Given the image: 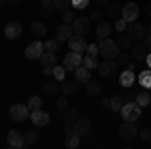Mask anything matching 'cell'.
<instances>
[{"mask_svg":"<svg viewBox=\"0 0 151 149\" xmlns=\"http://www.w3.org/2000/svg\"><path fill=\"white\" fill-rule=\"evenodd\" d=\"M99 55L103 58H117L119 55V42L113 40V38H101L99 40Z\"/></svg>","mask_w":151,"mask_h":149,"instance_id":"1","label":"cell"},{"mask_svg":"<svg viewBox=\"0 0 151 149\" xmlns=\"http://www.w3.org/2000/svg\"><path fill=\"white\" fill-rule=\"evenodd\" d=\"M121 117L125 121H137L141 119V107L137 105V101H127L121 109Z\"/></svg>","mask_w":151,"mask_h":149,"instance_id":"2","label":"cell"},{"mask_svg":"<svg viewBox=\"0 0 151 149\" xmlns=\"http://www.w3.org/2000/svg\"><path fill=\"white\" fill-rule=\"evenodd\" d=\"M137 135H139V129L135 125V121H125V123H121V127H119V137L121 139L129 141V139H135Z\"/></svg>","mask_w":151,"mask_h":149,"instance_id":"3","label":"cell"},{"mask_svg":"<svg viewBox=\"0 0 151 149\" xmlns=\"http://www.w3.org/2000/svg\"><path fill=\"white\" fill-rule=\"evenodd\" d=\"M125 30H127V35L131 36V40H133V42L143 40V38H145V35H147V28H145L143 24H139V22H129Z\"/></svg>","mask_w":151,"mask_h":149,"instance_id":"4","label":"cell"},{"mask_svg":"<svg viewBox=\"0 0 151 149\" xmlns=\"http://www.w3.org/2000/svg\"><path fill=\"white\" fill-rule=\"evenodd\" d=\"M8 115H10L12 121H24V119L30 117V109H28L26 105H22V103H16V105H12V107H10Z\"/></svg>","mask_w":151,"mask_h":149,"instance_id":"5","label":"cell"},{"mask_svg":"<svg viewBox=\"0 0 151 149\" xmlns=\"http://www.w3.org/2000/svg\"><path fill=\"white\" fill-rule=\"evenodd\" d=\"M81 65H83V53H75V50H70L63 60V67L67 71H77Z\"/></svg>","mask_w":151,"mask_h":149,"instance_id":"6","label":"cell"},{"mask_svg":"<svg viewBox=\"0 0 151 149\" xmlns=\"http://www.w3.org/2000/svg\"><path fill=\"white\" fill-rule=\"evenodd\" d=\"M70 26H73V32H75V35L85 36V35H89V30H91V18H85V16L75 18V20L70 22Z\"/></svg>","mask_w":151,"mask_h":149,"instance_id":"7","label":"cell"},{"mask_svg":"<svg viewBox=\"0 0 151 149\" xmlns=\"http://www.w3.org/2000/svg\"><path fill=\"white\" fill-rule=\"evenodd\" d=\"M42 53H45V42H40V40H35V42H30V45L24 48V57L30 58V60L40 58Z\"/></svg>","mask_w":151,"mask_h":149,"instance_id":"8","label":"cell"},{"mask_svg":"<svg viewBox=\"0 0 151 149\" xmlns=\"http://www.w3.org/2000/svg\"><path fill=\"white\" fill-rule=\"evenodd\" d=\"M97 71H99L101 77H111L117 71V60L115 58H103V60L97 65Z\"/></svg>","mask_w":151,"mask_h":149,"instance_id":"9","label":"cell"},{"mask_svg":"<svg viewBox=\"0 0 151 149\" xmlns=\"http://www.w3.org/2000/svg\"><path fill=\"white\" fill-rule=\"evenodd\" d=\"M6 141H8V147H12V149L24 147V135L20 133V131H16V129H10V131H8Z\"/></svg>","mask_w":151,"mask_h":149,"instance_id":"10","label":"cell"},{"mask_svg":"<svg viewBox=\"0 0 151 149\" xmlns=\"http://www.w3.org/2000/svg\"><path fill=\"white\" fill-rule=\"evenodd\" d=\"M20 35H22V24L18 22V20L6 22V28H4V36H6L8 40H14V38H18Z\"/></svg>","mask_w":151,"mask_h":149,"instance_id":"11","label":"cell"},{"mask_svg":"<svg viewBox=\"0 0 151 149\" xmlns=\"http://www.w3.org/2000/svg\"><path fill=\"white\" fill-rule=\"evenodd\" d=\"M121 16H123L127 22H135V20H137V16H139V6H137L135 2H127V4L123 6Z\"/></svg>","mask_w":151,"mask_h":149,"instance_id":"12","label":"cell"},{"mask_svg":"<svg viewBox=\"0 0 151 149\" xmlns=\"http://www.w3.org/2000/svg\"><path fill=\"white\" fill-rule=\"evenodd\" d=\"M91 129H93V125H91V121H89V119H77V121L73 123V131H75L79 137L89 135V133H91Z\"/></svg>","mask_w":151,"mask_h":149,"instance_id":"13","label":"cell"},{"mask_svg":"<svg viewBox=\"0 0 151 149\" xmlns=\"http://www.w3.org/2000/svg\"><path fill=\"white\" fill-rule=\"evenodd\" d=\"M30 121H32V125H35V127H45V125H48L50 117H48L47 111L36 109V111H30Z\"/></svg>","mask_w":151,"mask_h":149,"instance_id":"14","label":"cell"},{"mask_svg":"<svg viewBox=\"0 0 151 149\" xmlns=\"http://www.w3.org/2000/svg\"><path fill=\"white\" fill-rule=\"evenodd\" d=\"M129 50H131V58H133L135 63H145V58L149 55V48L145 45H133Z\"/></svg>","mask_w":151,"mask_h":149,"instance_id":"15","label":"cell"},{"mask_svg":"<svg viewBox=\"0 0 151 149\" xmlns=\"http://www.w3.org/2000/svg\"><path fill=\"white\" fill-rule=\"evenodd\" d=\"M69 46H70V50H75V53H85L87 50V40L79 35H73L69 38Z\"/></svg>","mask_w":151,"mask_h":149,"instance_id":"16","label":"cell"},{"mask_svg":"<svg viewBox=\"0 0 151 149\" xmlns=\"http://www.w3.org/2000/svg\"><path fill=\"white\" fill-rule=\"evenodd\" d=\"M79 81H63L60 83V95H65V97H70V95H75V93L79 91Z\"/></svg>","mask_w":151,"mask_h":149,"instance_id":"17","label":"cell"},{"mask_svg":"<svg viewBox=\"0 0 151 149\" xmlns=\"http://www.w3.org/2000/svg\"><path fill=\"white\" fill-rule=\"evenodd\" d=\"M75 35L73 32V26L70 24H60L57 28V40L58 42H69V38Z\"/></svg>","mask_w":151,"mask_h":149,"instance_id":"18","label":"cell"},{"mask_svg":"<svg viewBox=\"0 0 151 149\" xmlns=\"http://www.w3.org/2000/svg\"><path fill=\"white\" fill-rule=\"evenodd\" d=\"M119 83H121V87H125V89L133 87V83H135V71H133V69L123 71L121 77H119Z\"/></svg>","mask_w":151,"mask_h":149,"instance_id":"19","label":"cell"},{"mask_svg":"<svg viewBox=\"0 0 151 149\" xmlns=\"http://www.w3.org/2000/svg\"><path fill=\"white\" fill-rule=\"evenodd\" d=\"M111 30H113L111 22H105V20H99L97 22V28H95V32H97L99 38H107V36L111 35Z\"/></svg>","mask_w":151,"mask_h":149,"instance_id":"20","label":"cell"},{"mask_svg":"<svg viewBox=\"0 0 151 149\" xmlns=\"http://www.w3.org/2000/svg\"><path fill=\"white\" fill-rule=\"evenodd\" d=\"M75 79L79 81V83H81V85H87V83H89V81H91V71L87 69V67H85V65H81V67H79V69L75 71Z\"/></svg>","mask_w":151,"mask_h":149,"instance_id":"21","label":"cell"},{"mask_svg":"<svg viewBox=\"0 0 151 149\" xmlns=\"http://www.w3.org/2000/svg\"><path fill=\"white\" fill-rule=\"evenodd\" d=\"M107 16L109 18H121V12H123V6H119V2H107Z\"/></svg>","mask_w":151,"mask_h":149,"instance_id":"22","label":"cell"},{"mask_svg":"<svg viewBox=\"0 0 151 149\" xmlns=\"http://www.w3.org/2000/svg\"><path fill=\"white\" fill-rule=\"evenodd\" d=\"M57 53H52V50H45L42 53V57H40V63H42V67H57Z\"/></svg>","mask_w":151,"mask_h":149,"instance_id":"23","label":"cell"},{"mask_svg":"<svg viewBox=\"0 0 151 149\" xmlns=\"http://www.w3.org/2000/svg\"><path fill=\"white\" fill-rule=\"evenodd\" d=\"M30 30L35 36L42 38V36H47V24L40 22V20H35V22H30Z\"/></svg>","mask_w":151,"mask_h":149,"instance_id":"24","label":"cell"},{"mask_svg":"<svg viewBox=\"0 0 151 149\" xmlns=\"http://www.w3.org/2000/svg\"><path fill=\"white\" fill-rule=\"evenodd\" d=\"M38 12H40V16H45L48 18L52 12H55V6H52V0H40V6H38Z\"/></svg>","mask_w":151,"mask_h":149,"instance_id":"25","label":"cell"},{"mask_svg":"<svg viewBox=\"0 0 151 149\" xmlns=\"http://www.w3.org/2000/svg\"><path fill=\"white\" fill-rule=\"evenodd\" d=\"M81 145V137L73 131V133H67V139H65V147L67 149H77Z\"/></svg>","mask_w":151,"mask_h":149,"instance_id":"26","label":"cell"},{"mask_svg":"<svg viewBox=\"0 0 151 149\" xmlns=\"http://www.w3.org/2000/svg\"><path fill=\"white\" fill-rule=\"evenodd\" d=\"M101 91H103V87H101V83H99V81H93V79H91L89 83H87V95L97 97Z\"/></svg>","mask_w":151,"mask_h":149,"instance_id":"27","label":"cell"},{"mask_svg":"<svg viewBox=\"0 0 151 149\" xmlns=\"http://www.w3.org/2000/svg\"><path fill=\"white\" fill-rule=\"evenodd\" d=\"M42 91L47 93V95H50V97H55V95L60 93V87H58L57 83H52V81H47V83L42 85Z\"/></svg>","mask_w":151,"mask_h":149,"instance_id":"28","label":"cell"},{"mask_svg":"<svg viewBox=\"0 0 151 149\" xmlns=\"http://www.w3.org/2000/svg\"><path fill=\"white\" fill-rule=\"evenodd\" d=\"M77 119H79V113H77L75 109H65V113H63V121H65V125L75 123Z\"/></svg>","mask_w":151,"mask_h":149,"instance_id":"29","label":"cell"},{"mask_svg":"<svg viewBox=\"0 0 151 149\" xmlns=\"http://www.w3.org/2000/svg\"><path fill=\"white\" fill-rule=\"evenodd\" d=\"M139 85L147 91V89H151V69L149 71H143L139 75Z\"/></svg>","mask_w":151,"mask_h":149,"instance_id":"30","label":"cell"},{"mask_svg":"<svg viewBox=\"0 0 151 149\" xmlns=\"http://www.w3.org/2000/svg\"><path fill=\"white\" fill-rule=\"evenodd\" d=\"M38 141V133L36 131H26L24 133V147H32Z\"/></svg>","mask_w":151,"mask_h":149,"instance_id":"31","label":"cell"},{"mask_svg":"<svg viewBox=\"0 0 151 149\" xmlns=\"http://www.w3.org/2000/svg\"><path fill=\"white\" fill-rule=\"evenodd\" d=\"M135 101H137V105H139L141 109H143V107H147V105H149L151 97H149V93H147V91H141L139 95L135 97Z\"/></svg>","mask_w":151,"mask_h":149,"instance_id":"32","label":"cell"},{"mask_svg":"<svg viewBox=\"0 0 151 149\" xmlns=\"http://www.w3.org/2000/svg\"><path fill=\"white\" fill-rule=\"evenodd\" d=\"M123 105H125V99L117 95V97H111V105H109V109H113V111H121Z\"/></svg>","mask_w":151,"mask_h":149,"instance_id":"33","label":"cell"},{"mask_svg":"<svg viewBox=\"0 0 151 149\" xmlns=\"http://www.w3.org/2000/svg\"><path fill=\"white\" fill-rule=\"evenodd\" d=\"M119 48H131L133 46V40H131V36L125 32V35H119Z\"/></svg>","mask_w":151,"mask_h":149,"instance_id":"34","label":"cell"},{"mask_svg":"<svg viewBox=\"0 0 151 149\" xmlns=\"http://www.w3.org/2000/svg\"><path fill=\"white\" fill-rule=\"evenodd\" d=\"M83 65L87 67L89 71L97 69V65H99V60H97V57H91V55H87V57H83Z\"/></svg>","mask_w":151,"mask_h":149,"instance_id":"35","label":"cell"},{"mask_svg":"<svg viewBox=\"0 0 151 149\" xmlns=\"http://www.w3.org/2000/svg\"><path fill=\"white\" fill-rule=\"evenodd\" d=\"M40 105H42V101H40V97H38V95H32V97L28 99V103H26V107H28L30 111H36V109H40Z\"/></svg>","mask_w":151,"mask_h":149,"instance_id":"36","label":"cell"},{"mask_svg":"<svg viewBox=\"0 0 151 149\" xmlns=\"http://www.w3.org/2000/svg\"><path fill=\"white\" fill-rule=\"evenodd\" d=\"M52 6H55V10H67L70 8V0H52Z\"/></svg>","mask_w":151,"mask_h":149,"instance_id":"37","label":"cell"},{"mask_svg":"<svg viewBox=\"0 0 151 149\" xmlns=\"http://www.w3.org/2000/svg\"><path fill=\"white\" fill-rule=\"evenodd\" d=\"M60 18H63V22H65V24H70L73 20H75V12L70 10V8H67V10L60 12Z\"/></svg>","mask_w":151,"mask_h":149,"instance_id":"38","label":"cell"},{"mask_svg":"<svg viewBox=\"0 0 151 149\" xmlns=\"http://www.w3.org/2000/svg\"><path fill=\"white\" fill-rule=\"evenodd\" d=\"M115 60H117V65H129L131 63V53H119Z\"/></svg>","mask_w":151,"mask_h":149,"instance_id":"39","label":"cell"},{"mask_svg":"<svg viewBox=\"0 0 151 149\" xmlns=\"http://www.w3.org/2000/svg\"><path fill=\"white\" fill-rule=\"evenodd\" d=\"M65 71H67L65 67H58V65H57V67H55V71H52V75H55V79L63 83V81H65Z\"/></svg>","mask_w":151,"mask_h":149,"instance_id":"40","label":"cell"},{"mask_svg":"<svg viewBox=\"0 0 151 149\" xmlns=\"http://www.w3.org/2000/svg\"><path fill=\"white\" fill-rule=\"evenodd\" d=\"M127 24H129V22L123 18V16H121V18H117V22H115V26H113V28H115L117 32H123V30L127 28Z\"/></svg>","mask_w":151,"mask_h":149,"instance_id":"41","label":"cell"},{"mask_svg":"<svg viewBox=\"0 0 151 149\" xmlns=\"http://www.w3.org/2000/svg\"><path fill=\"white\" fill-rule=\"evenodd\" d=\"M58 45H60L58 40H47V42H45V50H52V53H57Z\"/></svg>","mask_w":151,"mask_h":149,"instance_id":"42","label":"cell"},{"mask_svg":"<svg viewBox=\"0 0 151 149\" xmlns=\"http://www.w3.org/2000/svg\"><path fill=\"white\" fill-rule=\"evenodd\" d=\"M91 0H70V4L77 8V10H83V8H87V4H89Z\"/></svg>","mask_w":151,"mask_h":149,"instance_id":"43","label":"cell"},{"mask_svg":"<svg viewBox=\"0 0 151 149\" xmlns=\"http://www.w3.org/2000/svg\"><path fill=\"white\" fill-rule=\"evenodd\" d=\"M85 53L91 55V57H99V45H87V50Z\"/></svg>","mask_w":151,"mask_h":149,"instance_id":"44","label":"cell"},{"mask_svg":"<svg viewBox=\"0 0 151 149\" xmlns=\"http://www.w3.org/2000/svg\"><path fill=\"white\" fill-rule=\"evenodd\" d=\"M67 103H69V101H67V97H65V95H60V97L57 99V107L60 109V111H65V109H67Z\"/></svg>","mask_w":151,"mask_h":149,"instance_id":"45","label":"cell"},{"mask_svg":"<svg viewBox=\"0 0 151 149\" xmlns=\"http://www.w3.org/2000/svg\"><path fill=\"white\" fill-rule=\"evenodd\" d=\"M139 137L143 139V141H151V129H141Z\"/></svg>","mask_w":151,"mask_h":149,"instance_id":"46","label":"cell"},{"mask_svg":"<svg viewBox=\"0 0 151 149\" xmlns=\"http://www.w3.org/2000/svg\"><path fill=\"white\" fill-rule=\"evenodd\" d=\"M91 20H97V22H99V20H103L101 10H93V12H91Z\"/></svg>","mask_w":151,"mask_h":149,"instance_id":"47","label":"cell"},{"mask_svg":"<svg viewBox=\"0 0 151 149\" xmlns=\"http://www.w3.org/2000/svg\"><path fill=\"white\" fill-rule=\"evenodd\" d=\"M143 45H145V46L151 50V32H149V35H145V38H143Z\"/></svg>","mask_w":151,"mask_h":149,"instance_id":"48","label":"cell"},{"mask_svg":"<svg viewBox=\"0 0 151 149\" xmlns=\"http://www.w3.org/2000/svg\"><path fill=\"white\" fill-rule=\"evenodd\" d=\"M109 105H111V99L103 97V101H101V107H103V109H109Z\"/></svg>","mask_w":151,"mask_h":149,"instance_id":"49","label":"cell"},{"mask_svg":"<svg viewBox=\"0 0 151 149\" xmlns=\"http://www.w3.org/2000/svg\"><path fill=\"white\" fill-rule=\"evenodd\" d=\"M91 2H93L95 6H107V2H109V0H91Z\"/></svg>","mask_w":151,"mask_h":149,"instance_id":"50","label":"cell"},{"mask_svg":"<svg viewBox=\"0 0 151 149\" xmlns=\"http://www.w3.org/2000/svg\"><path fill=\"white\" fill-rule=\"evenodd\" d=\"M145 14H147V16L151 18V0L147 2V6H145Z\"/></svg>","mask_w":151,"mask_h":149,"instance_id":"51","label":"cell"},{"mask_svg":"<svg viewBox=\"0 0 151 149\" xmlns=\"http://www.w3.org/2000/svg\"><path fill=\"white\" fill-rule=\"evenodd\" d=\"M52 71H55V67H45L42 73H45V75H52Z\"/></svg>","mask_w":151,"mask_h":149,"instance_id":"52","label":"cell"},{"mask_svg":"<svg viewBox=\"0 0 151 149\" xmlns=\"http://www.w3.org/2000/svg\"><path fill=\"white\" fill-rule=\"evenodd\" d=\"M145 63H147V67L151 69V50H149V55H147V58H145Z\"/></svg>","mask_w":151,"mask_h":149,"instance_id":"53","label":"cell"},{"mask_svg":"<svg viewBox=\"0 0 151 149\" xmlns=\"http://www.w3.org/2000/svg\"><path fill=\"white\" fill-rule=\"evenodd\" d=\"M10 4H20V0H8Z\"/></svg>","mask_w":151,"mask_h":149,"instance_id":"54","label":"cell"},{"mask_svg":"<svg viewBox=\"0 0 151 149\" xmlns=\"http://www.w3.org/2000/svg\"><path fill=\"white\" fill-rule=\"evenodd\" d=\"M6 2H8V0H0V6H6Z\"/></svg>","mask_w":151,"mask_h":149,"instance_id":"55","label":"cell"},{"mask_svg":"<svg viewBox=\"0 0 151 149\" xmlns=\"http://www.w3.org/2000/svg\"><path fill=\"white\" fill-rule=\"evenodd\" d=\"M147 30H149V32H151V22H149V26H147Z\"/></svg>","mask_w":151,"mask_h":149,"instance_id":"56","label":"cell"}]
</instances>
